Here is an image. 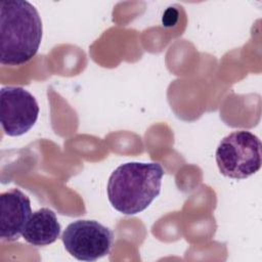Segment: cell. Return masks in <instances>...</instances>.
Returning a JSON list of instances; mask_svg holds the SVG:
<instances>
[{"instance_id":"52a82bcc","label":"cell","mask_w":262,"mask_h":262,"mask_svg":"<svg viewBox=\"0 0 262 262\" xmlns=\"http://www.w3.org/2000/svg\"><path fill=\"white\" fill-rule=\"evenodd\" d=\"M60 229L55 213L49 208H41L32 213L21 235L30 245L43 247L54 243L59 237Z\"/></svg>"},{"instance_id":"277c9868","label":"cell","mask_w":262,"mask_h":262,"mask_svg":"<svg viewBox=\"0 0 262 262\" xmlns=\"http://www.w3.org/2000/svg\"><path fill=\"white\" fill-rule=\"evenodd\" d=\"M61 241L66 250L80 261H95L106 256L114 243V233L95 220H77L64 229Z\"/></svg>"},{"instance_id":"8992f818","label":"cell","mask_w":262,"mask_h":262,"mask_svg":"<svg viewBox=\"0 0 262 262\" xmlns=\"http://www.w3.org/2000/svg\"><path fill=\"white\" fill-rule=\"evenodd\" d=\"M32 215L31 202L18 188H12L0 194V237L5 242H14L23 234Z\"/></svg>"},{"instance_id":"6da1fadb","label":"cell","mask_w":262,"mask_h":262,"mask_svg":"<svg viewBox=\"0 0 262 262\" xmlns=\"http://www.w3.org/2000/svg\"><path fill=\"white\" fill-rule=\"evenodd\" d=\"M40 15L28 1L4 0L0 3V62L21 66L37 53L42 39Z\"/></svg>"},{"instance_id":"7a4b0ae2","label":"cell","mask_w":262,"mask_h":262,"mask_svg":"<svg viewBox=\"0 0 262 262\" xmlns=\"http://www.w3.org/2000/svg\"><path fill=\"white\" fill-rule=\"evenodd\" d=\"M163 176L164 169L158 163L122 164L108 178V201L124 215L140 213L160 194Z\"/></svg>"},{"instance_id":"3957f363","label":"cell","mask_w":262,"mask_h":262,"mask_svg":"<svg viewBox=\"0 0 262 262\" xmlns=\"http://www.w3.org/2000/svg\"><path fill=\"white\" fill-rule=\"evenodd\" d=\"M220 173L232 179H245L261 167V141L250 131L236 130L225 136L216 149Z\"/></svg>"},{"instance_id":"5b68a950","label":"cell","mask_w":262,"mask_h":262,"mask_svg":"<svg viewBox=\"0 0 262 262\" xmlns=\"http://www.w3.org/2000/svg\"><path fill=\"white\" fill-rule=\"evenodd\" d=\"M39 105L28 90L18 86H6L0 90V122L8 136H20L36 123Z\"/></svg>"}]
</instances>
